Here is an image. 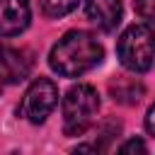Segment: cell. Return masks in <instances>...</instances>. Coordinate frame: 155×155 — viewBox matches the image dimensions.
<instances>
[{
    "mask_svg": "<svg viewBox=\"0 0 155 155\" xmlns=\"http://www.w3.org/2000/svg\"><path fill=\"white\" fill-rule=\"evenodd\" d=\"M102 46L87 31H68L48 56L51 68L63 78H78L102 63Z\"/></svg>",
    "mask_w": 155,
    "mask_h": 155,
    "instance_id": "obj_1",
    "label": "cell"
},
{
    "mask_svg": "<svg viewBox=\"0 0 155 155\" xmlns=\"http://www.w3.org/2000/svg\"><path fill=\"white\" fill-rule=\"evenodd\" d=\"M116 53L124 68L133 73H145L155 61V29L148 24L128 27L116 44Z\"/></svg>",
    "mask_w": 155,
    "mask_h": 155,
    "instance_id": "obj_2",
    "label": "cell"
},
{
    "mask_svg": "<svg viewBox=\"0 0 155 155\" xmlns=\"http://www.w3.org/2000/svg\"><path fill=\"white\" fill-rule=\"evenodd\" d=\"M99 109V94L90 85H75L63 97V128L65 136H80L92 124Z\"/></svg>",
    "mask_w": 155,
    "mask_h": 155,
    "instance_id": "obj_3",
    "label": "cell"
},
{
    "mask_svg": "<svg viewBox=\"0 0 155 155\" xmlns=\"http://www.w3.org/2000/svg\"><path fill=\"white\" fill-rule=\"evenodd\" d=\"M56 104H58V87H56V82L48 80V78H39L24 92L22 116L27 121H31V124H41V121H46V116L53 111Z\"/></svg>",
    "mask_w": 155,
    "mask_h": 155,
    "instance_id": "obj_4",
    "label": "cell"
},
{
    "mask_svg": "<svg viewBox=\"0 0 155 155\" xmlns=\"http://www.w3.org/2000/svg\"><path fill=\"white\" fill-rule=\"evenodd\" d=\"M29 0H0V36H17L29 27Z\"/></svg>",
    "mask_w": 155,
    "mask_h": 155,
    "instance_id": "obj_5",
    "label": "cell"
},
{
    "mask_svg": "<svg viewBox=\"0 0 155 155\" xmlns=\"http://www.w3.org/2000/svg\"><path fill=\"white\" fill-rule=\"evenodd\" d=\"M31 70V58L12 46H0V78L5 82H22Z\"/></svg>",
    "mask_w": 155,
    "mask_h": 155,
    "instance_id": "obj_6",
    "label": "cell"
},
{
    "mask_svg": "<svg viewBox=\"0 0 155 155\" xmlns=\"http://www.w3.org/2000/svg\"><path fill=\"white\" fill-rule=\"evenodd\" d=\"M85 12L104 31L116 29V24L121 22V2L119 0H87Z\"/></svg>",
    "mask_w": 155,
    "mask_h": 155,
    "instance_id": "obj_7",
    "label": "cell"
},
{
    "mask_svg": "<svg viewBox=\"0 0 155 155\" xmlns=\"http://www.w3.org/2000/svg\"><path fill=\"white\" fill-rule=\"evenodd\" d=\"M111 94L116 102H124V104H136L143 94V87L133 80H116L111 82Z\"/></svg>",
    "mask_w": 155,
    "mask_h": 155,
    "instance_id": "obj_8",
    "label": "cell"
},
{
    "mask_svg": "<svg viewBox=\"0 0 155 155\" xmlns=\"http://www.w3.org/2000/svg\"><path fill=\"white\" fill-rule=\"evenodd\" d=\"M46 17H63L78 7V0H39Z\"/></svg>",
    "mask_w": 155,
    "mask_h": 155,
    "instance_id": "obj_9",
    "label": "cell"
},
{
    "mask_svg": "<svg viewBox=\"0 0 155 155\" xmlns=\"http://www.w3.org/2000/svg\"><path fill=\"white\" fill-rule=\"evenodd\" d=\"M136 12L143 19L155 22V0H136Z\"/></svg>",
    "mask_w": 155,
    "mask_h": 155,
    "instance_id": "obj_10",
    "label": "cell"
},
{
    "mask_svg": "<svg viewBox=\"0 0 155 155\" xmlns=\"http://www.w3.org/2000/svg\"><path fill=\"white\" fill-rule=\"evenodd\" d=\"M145 150H148L145 143H143V140H136V138L121 145V153H145Z\"/></svg>",
    "mask_w": 155,
    "mask_h": 155,
    "instance_id": "obj_11",
    "label": "cell"
},
{
    "mask_svg": "<svg viewBox=\"0 0 155 155\" xmlns=\"http://www.w3.org/2000/svg\"><path fill=\"white\" fill-rule=\"evenodd\" d=\"M145 128L150 136H155V104L148 109V116H145Z\"/></svg>",
    "mask_w": 155,
    "mask_h": 155,
    "instance_id": "obj_12",
    "label": "cell"
},
{
    "mask_svg": "<svg viewBox=\"0 0 155 155\" xmlns=\"http://www.w3.org/2000/svg\"><path fill=\"white\" fill-rule=\"evenodd\" d=\"M0 90H2V78H0Z\"/></svg>",
    "mask_w": 155,
    "mask_h": 155,
    "instance_id": "obj_13",
    "label": "cell"
}]
</instances>
